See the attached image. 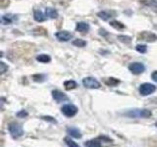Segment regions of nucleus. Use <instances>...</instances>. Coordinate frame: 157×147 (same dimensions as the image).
Listing matches in <instances>:
<instances>
[{"label":"nucleus","mask_w":157,"mask_h":147,"mask_svg":"<svg viewBox=\"0 0 157 147\" xmlns=\"http://www.w3.org/2000/svg\"><path fill=\"white\" fill-rule=\"evenodd\" d=\"M36 61L39 63H49L51 61V57L48 55V54H39L36 56Z\"/></svg>","instance_id":"obj_16"},{"label":"nucleus","mask_w":157,"mask_h":147,"mask_svg":"<svg viewBox=\"0 0 157 147\" xmlns=\"http://www.w3.org/2000/svg\"><path fill=\"white\" fill-rule=\"evenodd\" d=\"M61 111L63 113V115H65L68 118H72L75 115H77L78 109L74 104H66L61 108Z\"/></svg>","instance_id":"obj_5"},{"label":"nucleus","mask_w":157,"mask_h":147,"mask_svg":"<svg viewBox=\"0 0 157 147\" xmlns=\"http://www.w3.org/2000/svg\"><path fill=\"white\" fill-rule=\"evenodd\" d=\"M28 112L26 111V110H21L20 112H18L17 113V117L18 118H26V117H28Z\"/></svg>","instance_id":"obj_28"},{"label":"nucleus","mask_w":157,"mask_h":147,"mask_svg":"<svg viewBox=\"0 0 157 147\" xmlns=\"http://www.w3.org/2000/svg\"><path fill=\"white\" fill-rule=\"evenodd\" d=\"M17 20H18V17L16 15H11V14L3 15L1 17V23L3 24H11L15 21H17Z\"/></svg>","instance_id":"obj_11"},{"label":"nucleus","mask_w":157,"mask_h":147,"mask_svg":"<svg viewBox=\"0 0 157 147\" xmlns=\"http://www.w3.org/2000/svg\"><path fill=\"white\" fill-rule=\"evenodd\" d=\"M123 115L129 118H149L152 116V112L148 109H131L123 113Z\"/></svg>","instance_id":"obj_1"},{"label":"nucleus","mask_w":157,"mask_h":147,"mask_svg":"<svg viewBox=\"0 0 157 147\" xmlns=\"http://www.w3.org/2000/svg\"><path fill=\"white\" fill-rule=\"evenodd\" d=\"M52 94V97L53 99L55 100L57 103H61V102H65V101H68L69 100V97L65 94V93H63L62 91L58 90V89H55V90H52L51 92Z\"/></svg>","instance_id":"obj_7"},{"label":"nucleus","mask_w":157,"mask_h":147,"mask_svg":"<svg viewBox=\"0 0 157 147\" xmlns=\"http://www.w3.org/2000/svg\"><path fill=\"white\" fill-rule=\"evenodd\" d=\"M155 28H157V26H155Z\"/></svg>","instance_id":"obj_31"},{"label":"nucleus","mask_w":157,"mask_h":147,"mask_svg":"<svg viewBox=\"0 0 157 147\" xmlns=\"http://www.w3.org/2000/svg\"><path fill=\"white\" fill-rule=\"evenodd\" d=\"M97 17L98 18H100V19H102L103 21H109V20L111 19V18H113L114 16L111 14V13H109V12H106V11H101V12H98L97 13Z\"/></svg>","instance_id":"obj_17"},{"label":"nucleus","mask_w":157,"mask_h":147,"mask_svg":"<svg viewBox=\"0 0 157 147\" xmlns=\"http://www.w3.org/2000/svg\"><path fill=\"white\" fill-rule=\"evenodd\" d=\"M155 126H157V122L155 123Z\"/></svg>","instance_id":"obj_30"},{"label":"nucleus","mask_w":157,"mask_h":147,"mask_svg":"<svg viewBox=\"0 0 157 147\" xmlns=\"http://www.w3.org/2000/svg\"><path fill=\"white\" fill-rule=\"evenodd\" d=\"M139 39L140 40H144L147 42H152L157 40V36L154 34L153 32H142L139 34Z\"/></svg>","instance_id":"obj_8"},{"label":"nucleus","mask_w":157,"mask_h":147,"mask_svg":"<svg viewBox=\"0 0 157 147\" xmlns=\"http://www.w3.org/2000/svg\"><path fill=\"white\" fill-rule=\"evenodd\" d=\"M33 19L36 20V22L41 23L43 21H45L46 16L40 11V10H36V11L33 12Z\"/></svg>","instance_id":"obj_13"},{"label":"nucleus","mask_w":157,"mask_h":147,"mask_svg":"<svg viewBox=\"0 0 157 147\" xmlns=\"http://www.w3.org/2000/svg\"><path fill=\"white\" fill-rule=\"evenodd\" d=\"M136 50L140 53H146L147 52V46L144 45V44H137L136 46Z\"/></svg>","instance_id":"obj_24"},{"label":"nucleus","mask_w":157,"mask_h":147,"mask_svg":"<svg viewBox=\"0 0 157 147\" xmlns=\"http://www.w3.org/2000/svg\"><path fill=\"white\" fill-rule=\"evenodd\" d=\"M73 45H75L77 47H85L86 45V41L81 38H77L73 41Z\"/></svg>","instance_id":"obj_22"},{"label":"nucleus","mask_w":157,"mask_h":147,"mask_svg":"<svg viewBox=\"0 0 157 147\" xmlns=\"http://www.w3.org/2000/svg\"><path fill=\"white\" fill-rule=\"evenodd\" d=\"M33 78L34 81H37V82H42L45 81L46 76L45 75H42V74H36V75H33Z\"/></svg>","instance_id":"obj_23"},{"label":"nucleus","mask_w":157,"mask_h":147,"mask_svg":"<svg viewBox=\"0 0 157 147\" xmlns=\"http://www.w3.org/2000/svg\"><path fill=\"white\" fill-rule=\"evenodd\" d=\"M129 70L131 71L132 74H134V75H140V74H142L145 71V66L142 63L135 62V63H132L129 66Z\"/></svg>","instance_id":"obj_6"},{"label":"nucleus","mask_w":157,"mask_h":147,"mask_svg":"<svg viewBox=\"0 0 157 147\" xmlns=\"http://www.w3.org/2000/svg\"><path fill=\"white\" fill-rule=\"evenodd\" d=\"M66 131H67V134L69 135L74 137V138H81V137H82L81 130L76 126H69V127H67Z\"/></svg>","instance_id":"obj_10"},{"label":"nucleus","mask_w":157,"mask_h":147,"mask_svg":"<svg viewBox=\"0 0 157 147\" xmlns=\"http://www.w3.org/2000/svg\"><path fill=\"white\" fill-rule=\"evenodd\" d=\"M8 130L10 132V135H11L14 139H18L24 135V130H23L22 126L16 122H13L11 124H9Z\"/></svg>","instance_id":"obj_2"},{"label":"nucleus","mask_w":157,"mask_h":147,"mask_svg":"<svg viewBox=\"0 0 157 147\" xmlns=\"http://www.w3.org/2000/svg\"><path fill=\"white\" fill-rule=\"evenodd\" d=\"M64 140H65V143L68 145V147H81L78 143H76V142L74 141L73 139H71L69 136H66L65 138H64Z\"/></svg>","instance_id":"obj_21"},{"label":"nucleus","mask_w":157,"mask_h":147,"mask_svg":"<svg viewBox=\"0 0 157 147\" xmlns=\"http://www.w3.org/2000/svg\"><path fill=\"white\" fill-rule=\"evenodd\" d=\"M55 37L58 39L59 41H63V42H67L73 37V33H71L68 31H60L57 32L55 33Z\"/></svg>","instance_id":"obj_9"},{"label":"nucleus","mask_w":157,"mask_h":147,"mask_svg":"<svg viewBox=\"0 0 157 147\" xmlns=\"http://www.w3.org/2000/svg\"><path fill=\"white\" fill-rule=\"evenodd\" d=\"M105 83L108 86H116L117 85L120 83V81L117 80L115 77H109V78H107V80H105Z\"/></svg>","instance_id":"obj_19"},{"label":"nucleus","mask_w":157,"mask_h":147,"mask_svg":"<svg viewBox=\"0 0 157 147\" xmlns=\"http://www.w3.org/2000/svg\"><path fill=\"white\" fill-rule=\"evenodd\" d=\"M41 119L43 120V121H46V122H50V123H52V124H57V121L54 119L53 117H51V116H42L41 117Z\"/></svg>","instance_id":"obj_26"},{"label":"nucleus","mask_w":157,"mask_h":147,"mask_svg":"<svg viewBox=\"0 0 157 147\" xmlns=\"http://www.w3.org/2000/svg\"><path fill=\"white\" fill-rule=\"evenodd\" d=\"M85 146L86 147H101V142L99 141V138L96 139H90L85 142Z\"/></svg>","instance_id":"obj_15"},{"label":"nucleus","mask_w":157,"mask_h":147,"mask_svg":"<svg viewBox=\"0 0 157 147\" xmlns=\"http://www.w3.org/2000/svg\"><path fill=\"white\" fill-rule=\"evenodd\" d=\"M82 85L85 87L90 88V89H96V88H99L101 86L100 82L98 81L96 78L92 77H87L83 78Z\"/></svg>","instance_id":"obj_4"},{"label":"nucleus","mask_w":157,"mask_h":147,"mask_svg":"<svg viewBox=\"0 0 157 147\" xmlns=\"http://www.w3.org/2000/svg\"><path fill=\"white\" fill-rule=\"evenodd\" d=\"M118 39L123 42V43H125V44H130L132 42V37L129 36H124V34H120V36H117Z\"/></svg>","instance_id":"obj_20"},{"label":"nucleus","mask_w":157,"mask_h":147,"mask_svg":"<svg viewBox=\"0 0 157 147\" xmlns=\"http://www.w3.org/2000/svg\"><path fill=\"white\" fill-rule=\"evenodd\" d=\"M110 24L113 27V28H115L116 29H122V28H125V24H122L120 22H117V21H112L110 23Z\"/></svg>","instance_id":"obj_25"},{"label":"nucleus","mask_w":157,"mask_h":147,"mask_svg":"<svg viewBox=\"0 0 157 147\" xmlns=\"http://www.w3.org/2000/svg\"><path fill=\"white\" fill-rule=\"evenodd\" d=\"M157 89V87L152 85V83L149 82H144V83H141L139 87V91H140V94L141 96H148L152 93H154Z\"/></svg>","instance_id":"obj_3"},{"label":"nucleus","mask_w":157,"mask_h":147,"mask_svg":"<svg viewBox=\"0 0 157 147\" xmlns=\"http://www.w3.org/2000/svg\"><path fill=\"white\" fill-rule=\"evenodd\" d=\"M151 78L155 82H157V71H154L151 74Z\"/></svg>","instance_id":"obj_29"},{"label":"nucleus","mask_w":157,"mask_h":147,"mask_svg":"<svg viewBox=\"0 0 157 147\" xmlns=\"http://www.w3.org/2000/svg\"><path fill=\"white\" fill-rule=\"evenodd\" d=\"M45 16L46 18H49V19H56L58 17V12L55 9L48 7L45 9Z\"/></svg>","instance_id":"obj_14"},{"label":"nucleus","mask_w":157,"mask_h":147,"mask_svg":"<svg viewBox=\"0 0 157 147\" xmlns=\"http://www.w3.org/2000/svg\"><path fill=\"white\" fill-rule=\"evenodd\" d=\"M78 86L77 82L73 80H69V81H66L64 82V87H65L66 90H72L74 88H76Z\"/></svg>","instance_id":"obj_18"},{"label":"nucleus","mask_w":157,"mask_h":147,"mask_svg":"<svg viewBox=\"0 0 157 147\" xmlns=\"http://www.w3.org/2000/svg\"><path fill=\"white\" fill-rule=\"evenodd\" d=\"M76 31L82 33H86L90 31V24L86 22H78L76 24Z\"/></svg>","instance_id":"obj_12"},{"label":"nucleus","mask_w":157,"mask_h":147,"mask_svg":"<svg viewBox=\"0 0 157 147\" xmlns=\"http://www.w3.org/2000/svg\"><path fill=\"white\" fill-rule=\"evenodd\" d=\"M8 70V66L5 64L4 62H0V73L1 74H4L5 72H6Z\"/></svg>","instance_id":"obj_27"}]
</instances>
